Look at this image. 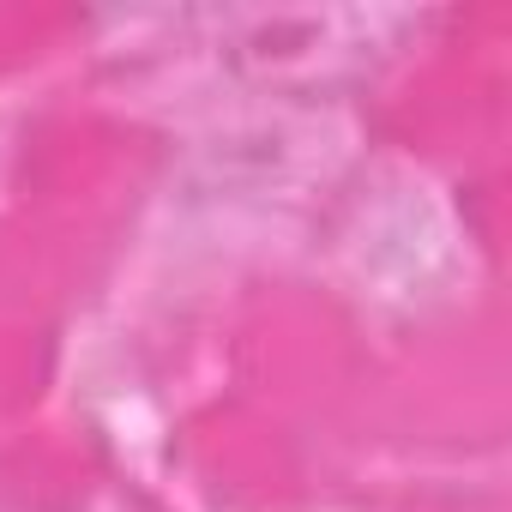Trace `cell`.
Listing matches in <instances>:
<instances>
[{"instance_id": "1", "label": "cell", "mask_w": 512, "mask_h": 512, "mask_svg": "<svg viewBox=\"0 0 512 512\" xmlns=\"http://www.w3.org/2000/svg\"><path fill=\"white\" fill-rule=\"evenodd\" d=\"M217 25V55L235 79L266 85V91H338L374 79L416 31L422 13L410 7H253V13H223Z\"/></svg>"}]
</instances>
